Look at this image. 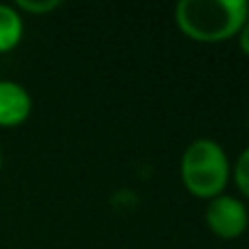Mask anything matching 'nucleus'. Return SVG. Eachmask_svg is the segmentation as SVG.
Wrapping results in <instances>:
<instances>
[{
  "instance_id": "423d86ee",
  "label": "nucleus",
  "mask_w": 249,
  "mask_h": 249,
  "mask_svg": "<svg viewBox=\"0 0 249 249\" xmlns=\"http://www.w3.org/2000/svg\"><path fill=\"white\" fill-rule=\"evenodd\" d=\"M234 181H236V188L249 199V146L236 160V166H234Z\"/></svg>"
},
{
  "instance_id": "1a4fd4ad",
  "label": "nucleus",
  "mask_w": 249,
  "mask_h": 249,
  "mask_svg": "<svg viewBox=\"0 0 249 249\" xmlns=\"http://www.w3.org/2000/svg\"><path fill=\"white\" fill-rule=\"evenodd\" d=\"M0 166H2V153H0Z\"/></svg>"
},
{
  "instance_id": "6e6552de",
  "label": "nucleus",
  "mask_w": 249,
  "mask_h": 249,
  "mask_svg": "<svg viewBox=\"0 0 249 249\" xmlns=\"http://www.w3.org/2000/svg\"><path fill=\"white\" fill-rule=\"evenodd\" d=\"M238 44H241V51L249 57V16H247L245 24H243V29L238 31Z\"/></svg>"
},
{
  "instance_id": "39448f33",
  "label": "nucleus",
  "mask_w": 249,
  "mask_h": 249,
  "mask_svg": "<svg viewBox=\"0 0 249 249\" xmlns=\"http://www.w3.org/2000/svg\"><path fill=\"white\" fill-rule=\"evenodd\" d=\"M24 33V22L16 7L0 2V53L16 48Z\"/></svg>"
},
{
  "instance_id": "7ed1b4c3",
  "label": "nucleus",
  "mask_w": 249,
  "mask_h": 249,
  "mask_svg": "<svg viewBox=\"0 0 249 249\" xmlns=\"http://www.w3.org/2000/svg\"><path fill=\"white\" fill-rule=\"evenodd\" d=\"M206 223L210 232L219 238H238L249 225V212L241 199L232 195H219L210 199L206 208Z\"/></svg>"
},
{
  "instance_id": "f03ea898",
  "label": "nucleus",
  "mask_w": 249,
  "mask_h": 249,
  "mask_svg": "<svg viewBox=\"0 0 249 249\" xmlns=\"http://www.w3.org/2000/svg\"><path fill=\"white\" fill-rule=\"evenodd\" d=\"M181 181L193 197L214 199L223 195L230 179V160L223 146L210 138H199L181 155Z\"/></svg>"
},
{
  "instance_id": "f257e3e1",
  "label": "nucleus",
  "mask_w": 249,
  "mask_h": 249,
  "mask_svg": "<svg viewBox=\"0 0 249 249\" xmlns=\"http://www.w3.org/2000/svg\"><path fill=\"white\" fill-rule=\"evenodd\" d=\"M249 16L245 0H181L175 7V24L186 37L216 44L238 35Z\"/></svg>"
},
{
  "instance_id": "20e7f679",
  "label": "nucleus",
  "mask_w": 249,
  "mask_h": 249,
  "mask_svg": "<svg viewBox=\"0 0 249 249\" xmlns=\"http://www.w3.org/2000/svg\"><path fill=\"white\" fill-rule=\"evenodd\" d=\"M33 101L18 81L0 79V127H18L31 116Z\"/></svg>"
},
{
  "instance_id": "0eeeda50",
  "label": "nucleus",
  "mask_w": 249,
  "mask_h": 249,
  "mask_svg": "<svg viewBox=\"0 0 249 249\" xmlns=\"http://www.w3.org/2000/svg\"><path fill=\"white\" fill-rule=\"evenodd\" d=\"M59 4V0H18L16 9H22V11L29 13H48L53 9H57Z\"/></svg>"
}]
</instances>
